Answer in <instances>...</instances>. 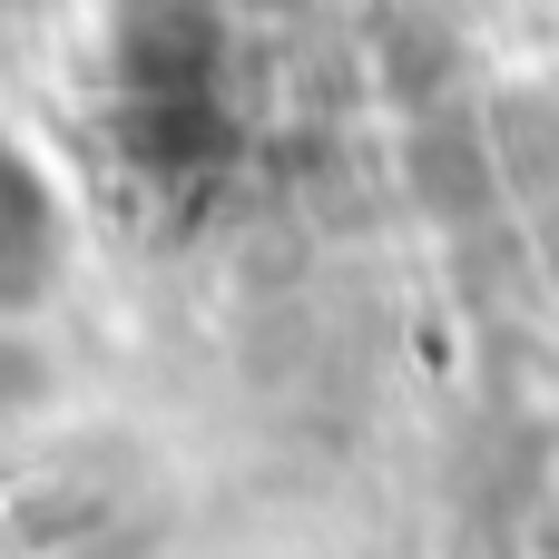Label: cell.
I'll return each instance as SVG.
<instances>
[{"label": "cell", "mask_w": 559, "mask_h": 559, "mask_svg": "<svg viewBox=\"0 0 559 559\" xmlns=\"http://www.w3.org/2000/svg\"><path fill=\"white\" fill-rule=\"evenodd\" d=\"M69 275V197L59 177L0 128V324H29Z\"/></svg>", "instance_id": "1"}]
</instances>
